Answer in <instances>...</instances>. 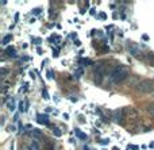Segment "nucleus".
<instances>
[{
	"mask_svg": "<svg viewBox=\"0 0 154 150\" xmlns=\"http://www.w3.org/2000/svg\"><path fill=\"white\" fill-rule=\"evenodd\" d=\"M48 77H49V78H51V77H53V75H51V72H48Z\"/></svg>",
	"mask_w": 154,
	"mask_h": 150,
	"instance_id": "dca6fc26",
	"label": "nucleus"
},
{
	"mask_svg": "<svg viewBox=\"0 0 154 150\" xmlns=\"http://www.w3.org/2000/svg\"><path fill=\"white\" fill-rule=\"evenodd\" d=\"M42 93H43V97H45V99H49V95H48V91H42Z\"/></svg>",
	"mask_w": 154,
	"mask_h": 150,
	"instance_id": "9b49d317",
	"label": "nucleus"
},
{
	"mask_svg": "<svg viewBox=\"0 0 154 150\" xmlns=\"http://www.w3.org/2000/svg\"><path fill=\"white\" fill-rule=\"evenodd\" d=\"M8 108H10L11 111H14V110H15V106H14V100H11V102L8 103Z\"/></svg>",
	"mask_w": 154,
	"mask_h": 150,
	"instance_id": "6e6552de",
	"label": "nucleus"
},
{
	"mask_svg": "<svg viewBox=\"0 0 154 150\" xmlns=\"http://www.w3.org/2000/svg\"><path fill=\"white\" fill-rule=\"evenodd\" d=\"M142 38H143V39H145V41H147V39H149V37H147V35H146V34H145V35H143V37H142Z\"/></svg>",
	"mask_w": 154,
	"mask_h": 150,
	"instance_id": "f3484780",
	"label": "nucleus"
},
{
	"mask_svg": "<svg viewBox=\"0 0 154 150\" xmlns=\"http://www.w3.org/2000/svg\"><path fill=\"white\" fill-rule=\"evenodd\" d=\"M53 56H54V57H57V56H58V51L54 50V51H53Z\"/></svg>",
	"mask_w": 154,
	"mask_h": 150,
	"instance_id": "4468645a",
	"label": "nucleus"
},
{
	"mask_svg": "<svg viewBox=\"0 0 154 150\" xmlns=\"http://www.w3.org/2000/svg\"><path fill=\"white\" fill-rule=\"evenodd\" d=\"M75 133H76V135L80 138V139H87V134H84V133H82L81 130L76 129V130H75Z\"/></svg>",
	"mask_w": 154,
	"mask_h": 150,
	"instance_id": "39448f33",
	"label": "nucleus"
},
{
	"mask_svg": "<svg viewBox=\"0 0 154 150\" xmlns=\"http://www.w3.org/2000/svg\"><path fill=\"white\" fill-rule=\"evenodd\" d=\"M19 110H20V111H23V110H24V107H23V103H22V102L19 103Z\"/></svg>",
	"mask_w": 154,
	"mask_h": 150,
	"instance_id": "f8f14e48",
	"label": "nucleus"
},
{
	"mask_svg": "<svg viewBox=\"0 0 154 150\" xmlns=\"http://www.w3.org/2000/svg\"><path fill=\"white\" fill-rule=\"evenodd\" d=\"M114 150H118V149H116V148H115V149H114Z\"/></svg>",
	"mask_w": 154,
	"mask_h": 150,
	"instance_id": "a211bd4d",
	"label": "nucleus"
},
{
	"mask_svg": "<svg viewBox=\"0 0 154 150\" xmlns=\"http://www.w3.org/2000/svg\"><path fill=\"white\" fill-rule=\"evenodd\" d=\"M128 150H139V148L135 145H128Z\"/></svg>",
	"mask_w": 154,
	"mask_h": 150,
	"instance_id": "9d476101",
	"label": "nucleus"
},
{
	"mask_svg": "<svg viewBox=\"0 0 154 150\" xmlns=\"http://www.w3.org/2000/svg\"><path fill=\"white\" fill-rule=\"evenodd\" d=\"M38 122H39L41 124H46V126H48V124H49L48 115H38Z\"/></svg>",
	"mask_w": 154,
	"mask_h": 150,
	"instance_id": "7ed1b4c3",
	"label": "nucleus"
},
{
	"mask_svg": "<svg viewBox=\"0 0 154 150\" xmlns=\"http://www.w3.org/2000/svg\"><path fill=\"white\" fill-rule=\"evenodd\" d=\"M53 131H54V135H56V137H60V135L62 134V133H61V130H58V129H54Z\"/></svg>",
	"mask_w": 154,
	"mask_h": 150,
	"instance_id": "1a4fd4ad",
	"label": "nucleus"
},
{
	"mask_svg": "<svg viewBox=\"0 0 154 150\" xmlns=\"http://www.w3.org/2000/svg\"><path fill=\"white\" fill-rule=\"evenodd\" d=\"M32 12H34V14H39V12H41V10H39V8H37V10H34Z\"/></svg>",
	"mask_w": 154,
	"mask_h": 150,
	"instance_id": "ddd939ff",
	"label": "nucleus"
},
{
	"mask_svg": "<svg viewBox=\"0 0 154 150\" xmlns=\"http://www.w3.org/2000/svg\"><path fill=\"white\" fill-rule=\"evenodd\" d=\"M10 39H12V37H11V34L5 35V37H4V39H3V45H7V43L10 42Z\"/></svg>",
	"mask_w": 154,
	"mask_h": 150,
	"instance_id": "423d86ee",
	"label": "nucleus"
},
{
	"mask_svg": "<svg viewBox=\"0 0 154 150\" xmlns=\"http://www.w3.org/2000/svg\"><path fill=\"white\" fill-rule=\"evenodd\" d=\"M100 18H106V14H104V12H100Z\"/></svg>",
	"mask_w": 154,
	"mask_h": 150,
	"instance_id": "2eb2a0df",
	"label": "nucleus"
},
{
	"mask_svg": "<svg viewBox=\"0 0 154 150\" xmlns=\"http://www.w3.org/2000/svg\"><path fill=\"white\" fill-rule=\"evenodd\" d=\"M128 77V68L125 65H116L109 73V80L115 84L123 83Z\"/></svg>",
	"mask_w": 154,
	"mask_h": 150,
	"instance_id": "f257e3e1",
	"label": "nucleus"
},
{
	"mask_svg": "<svg viewBox=\"0 0 154 150\" xmlns=\"http://www.w3.org/2000/svg\"><path fill=\"white\" fill-rule=\"evenodd\" d=\"M5 53H7V56H10V57H16L15 47H12V46H10V47H7V50H5Z\"/></svg>",
	"mask_w": 154,
	"mask_h": 150,
	"instance_id": "20e7f679",
	"label": "nucleus"
},
{
	"mask_svg": "<svg viewBox=\"0 0 154 150\" xmlns=\"http://www.w3.org/2000/svg\"><path fill=\"white\" fill-rule=\"evenodd\" d=\"M147 111H149L152 115H154V104H150L149 107H147Z\"/></svg>",
	"mask_w": 154,
	"mask_h": 150,
	"instance_id": "0eeeda50",
	"label": "nucleus"
},
{
	"mask_svg": "<svg viewBox=\"0 0 154 150\" xmlns=\"http://www.w3.org/2000/svg\"><path fill=\"white\" fill-rule=\"evenodd\" d=\"M137 91L141 93H154V81L153 80H143L138 83Z\"/></svg>",
	"mask_w": 154,
	"mask_h": 150,
	"instance_id": "f03ea898",
	"label": "nucleus"
}]
</instances>
